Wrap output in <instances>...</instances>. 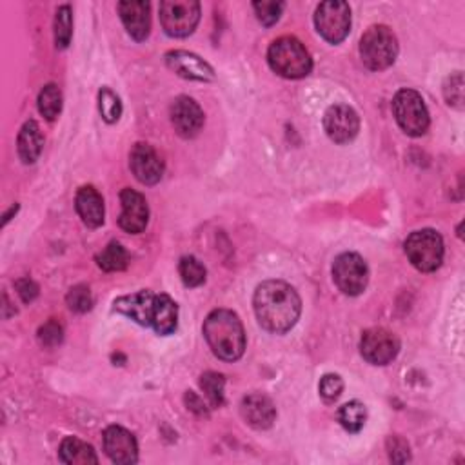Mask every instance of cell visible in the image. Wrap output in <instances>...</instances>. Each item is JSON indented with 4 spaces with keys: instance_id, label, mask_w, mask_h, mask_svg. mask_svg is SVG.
Wrapping results in <instances>:
<instances>
[{
    "instance_id": "obj_1",
    "label": "cell",
    "mask_w": 465,
    "mask_h": 465,
    "mask_svg": "<svg viewBox=\"0 0 465 465\" xmlns=\"http://www.w3.org/2000/svg\"><path fill=\"white\" fill-rule=\"evenodd\" d=\"M253 307L262 329L283 335L297 326L302 313V298L288 282L267 280L257 288Z\"/></svg>"
},
{
    "instance_id": "obj_2",
    "label": "cell",
    "mask_w": 465,
    "mask_h": 465,
    "mask_svg": "<svg viewBox=\"0 0 465 465\" xmlns=\"http://www.w3.org/2000/svg\"><path fill=\"white\" fill-rule=\"evenodd\" d=\"M204 338L213 354L224 362H236L245 351L242 320L229 309H214L204 322Z\"/></svg>"
},
{
    "instance_id": "obj_3",
    "label": "cell",
    "mask_w": 465,
    "mask_h": 465,
    "mask_svg": "<svg viewBox=\"0 0 465 465\" xmlns=\"http://www.w3.org/2000/svg\"><path fill=\"white\" fill-rule=\"evenodd\" d=\"M267 62L276 75L291 81L307 77L313 69L309 51L295 37L276 39L267 50Z\"/></svg>"
},
{
    "instance_id": "obj_4",
    "label": "cell",
    "mask_w": 465,
    "mask_h": 465,
    "mask_svg": "<svg viewBox=\"0 0 465 465\" xmlns=\"http://www.w3.org/2000/svg\"><path fill=\"white\" fill-rule=\"evenodd\" d=\"M360 57L368 69L384 71L399 57L397 35L387 26H371L360 41Z\"/></svg>"
},
{
    "instance_id": "obj_5",
    "label": "cell",
    "mask_w": 465,
    "mask_h": 465,
    "mask_svg": "<svg viewBox=\"0 0 465 465\" xmlns=\"http://www.w3.org/2000/svg\"><path fill=\"white\" fill-rule=\"evenodd\" d=\"M406 255L422 273H433L444 262V238L435 229H420L407 236Z\"/></svg>"
},
{
    "instance_id": "obj_6",
    "label": "cell",
    "mask_w": 465,
    "mask_h": 465,
    "mask_svg": "<svg viewBox=\"0 0 465 465\" xmlns=\"http://www.w3.org/2000/svg\"><path fill=\"white\" fill-rule=\"evenodd\" d=\"M200 22L197 0H164L160 3V24L173 39H186Z\"/></svg>"
},
{
    "instance_id": "obj_7",
    "label": "cell",
    "mask_w": 465,
    "mask_h": 465,
    "mask_svg": "<svg viewBox=\"0 0 465 465\" xmlns=\"http://www.w3.org/2000/svg\"><path fill=\"white\" fill-rule=\"evenodd\" d=\"M392 113L400 129L409 136H422L429 129V112L422 95L415 89H400L392 98Z\"/></svg>"
},
{
    "instance_id": "obj_8",
    "label": "cell",
    "mask_w": 465,
    "mask_h": 465,
    "mask_svg": "<svg viewBox=\"0 0 465 465\" xmlns=\"http://www.w3.org/2000/svg\"><path fill=\"white\" fill-rule=\"evenodd\" d=\"M316 31L329 44H340L351 31V8L342 0H328L316 8Z\"/></svg>"
},
{
    "instance_id": "obj_9",
    "label": "cell",
    "mask_w": 465,
    "mask_h": 465,
    "mask_svg": "<svg viewBox=\"0 0 465 465\" xmlns=\"http://www.w3.org/2000/svg\"><path fill=\"white\" fill-rule=\"evenodd\" d=\"M333 280L344 295H362L369 282V269L366 260L359 253L338 255L333 262Z\"/></svg>"
},
{
    "instance_id": "obj_10",
    "label": "cell",
    "mask_w": 465,
    "mask_h": 465,
    "mask_svg": "<svg viewBox=\"0 0 465 465\" xmlns=\"http://www.w3.org/2000/svg\"><path fill=\"white\" fill-rule=\"evenodd\" d=\"M360 353L366 362L373 366H387L400 353V340L395 333L384 328H373L362 335Z\"/></svg>"
},
{
    "instance_id": "obj_11",
    "label": "cell",
    "mask_w": 465,
    "mask_h": 465,
    "mask_svg": "<svg viewBox=\"0 0 465 465\" xmlns=\"http://www.w3.org/2000/svg\"><path fill=\"white\" fill-rule=\"evenodd\" d=\"M324 129L335 144H349L360 131V117L347 104L329 105L324 115Z\"/></svg>"
},
{
    "instance_id": "obj_12",
    "label": "cell",
    "mask_w": 465,
    "mask_h": 465,
    "mask_svg": "<svg viewBox=\"0 0 465 465\" xmlns=\"http://www.w3.org/2000/svg\"><path fill=\"white\" fill-rule=\"evenodd\" d=\"M129 167L136 181L144 186H155L164 176V160L153 146L138 142L129 153Z\"/></svg>"
},
{
    "instance_id": "obj_13",
    "label": "cell",
    "mask_w": 465,
    "mask_h": 465,
    "mask_svg": "<svg viewBox=\"0 0 465 465\" xmlns=\"http://www.w3.org/2000/svg\"><path fill=\"white\" fill-rule=\"evenodd\" d=\"M120 202H122V213L119 217V226L129 235H140L146 231L150 222V205L144 195L135 191V190H122L120 191Z\"/></svg>"
},
{
    "instance_id": "obj_14",
    "label": "cell",
    "mask_w": 465,
    "mask_h": 465,
    "mask_svg": "<svg viewBox=\"0 0 465 465\" xmlns=\"http://www.w3.org/2000/svg\"><path fill=\"white\" fill-rule=\"evenodd\" d=\"M204 112L191 97H178L171 104V124L178 136L195 138L204 128Z\"/></svg>"
},
{
    "instance_id": "obj_15",
    "label": "cell",
    "mask_w": 465,
    "mask_h": 465,
    "mask_svg": "<svg viewBox=\"0 0 465 465\" xmlns=\"http://www.w3.org/2000/svg\"><path fill=\"white\" fill-rule=\"evenodd\" d=\"M157 302H159V295L151 293L150 290H142L138 293L117 298L113 302V309L131 318L140 326L151 328L155 313H157Z\"/></svg>"
},
{
    "instance_id": "obj_16",
    "label": "cell",
    "mask_w": 465,
    "mask_h": 465,
    "mask_svg": "<svg viewBox=\"0 0 465 465\" xmlns=\"http://www.w3.org/2000/svg\"><path fill=\"white\" fill-rule=\"evenodd\" d=\"M166 64L171 71L178 77L188 79V81H197V82H213L217 79V74L214 69L198 55L184 51V50H176L166 53Z\"/></svg>"
},
{
    "instance_id": "obj_17",
    "label": "cell",
    "mask_w": 465,
    "mask_h": 465,
    "mask_svg": "<svg viewBox=\"0 0 465 465\" xmlns=\"http://www.w3.org/2000/svg\"><path fill=\"white\" fill-rule=\"evenodd\" d=\"M119 15L133 41L144 43L150 37V31H151L150 3H144V0H124V3H119Z\"/></svg>"
},
{
    "instance_id": "obj_18",
    "label": "cell",
    "mask_w": 465,
    "mask_h": 465,
    "mask_svg": "<svg viewBox=\"0 0 465 465\" xmlns=\"http://www.w3.org/2000/svg\"><path fill=\"white\" fill-rule=\"evenodd\" d=\"M104 451L112 461L120 465L136 463L138 460L136 438L120 425H110L104 431Z\"/></svg>"
},
{
    "instance_id": "obj_19",
    "label": "cell",
    "mask_w": 465,
    "mask_h": 465,
    "mask_svg": "<svg viewBox=\"0 0 465 465\" xmlns=\"http://www.w3.org/2000/svg\"><path fill=\"white\" fill-rule=\"evenodd\" d=\"M240 413L245 423L257 429V431H266L276 420V407L273 400L262 395V392H252V395L244 397Z\"/></svg>"
},
{
    "instance_id": "obj_20",
    "label": "cell",
    "mask_w": 465,
    "mask_h": 465,
    "mask_svg": "<svg viewBox=\"0 0 465 465\" xmlns=\"http://www.w3.org/2000/svg\"><path fill=\"white\" fill-rule=\"evenodd\" d=\"M75 207L79 217L88 228L97 229L104 224V217H105L104 198L93 186H84L79 190L75 198Z\"/></svg>"
},
{
    "instance_id": "obj_21",
    "label": "cell",
    "mask_w": 465,
    "mask_h": 465,
    "mask_svg": "<svg viewBox=\"0 0 465 465\" xmlns=\"http://www.w3.org/2000/svg\"><path fill=\"white\" fill-rule=\"evenodd\" d=\"M17 150L19 157L24 164H35L39 160L43 150H44V136L35 120H27L17 138Z\"/></svg>"
},
{
    "instance_id": "obj_22",
    "label": "cell",
    "mask_w": 465,
    "mask_h": 465,
    "mask_svg": "<svg viewBox=\"0 0 465 465\" xmlns=\"http://www.w3.org/2000/svg\"><path fill=\"white\" fill-rule=\"evenodd\" d=\"M58 458L62 463H67V465L98 463V456L95 449L77 437H67L62 440L60 449H58Z\"/></svg>"
},
{
    "instance_id": "obj_23",
    "label": "cell",
    "mask_w": 465,
    "mask_h": 465,
    "mask_svg": "<svg viewBox=\"0 0 465 465\" xmlns=\"http://www.w3.org/2000/svg\"><path fill=\"white\" fill-rule=\"evenodd\" d=\"M178 326V306L169 295H159L157 313L153 318V329L160 337L173 335Z\"/></svg>"
},
{
    "instance_id": "obj_24",
    "label": "cell",
    "mask_w": 465,
    "mask_h": 465,
    "mask_svg": "<svg viewBox=\"0 0 465 465\" xmlns=\"http://www.w3.org/2000/svg\"><path fill=\"white\" fill-rule=\"evenodd\" d=\"M97 264L105 273L124 271L129 264V253L126 252V247L122 244L110 242L104 247V252L97 255Z\"/></svg>"
},
{
    "instance_id": "obj_25",
    "label": "cell",
    "mask_w": 465,
    "mask_h": 465,
    "mask_svg": "<svg viewBox=\"0 0 465 465\" xmlns=\"http://www.w3.org/2000/svg\"><path fill=\"white\" fill-rule=\"evenodd\" d=\"M368 420V409L362 402L353 400L338 409V422L349 433H360Z\"/></svg>"
},
{
    "instance_id": "obj_26",
    "label": "cell",
    "mask_w": 465,
    "mask_h": 465,
    "mask_svg": "<svg viewBox=\"0 0 465 465\" xmlns=\"http://www.w3.org/2000/svg\"><path fill=\"white\" fill-rule=\"evenodd\" d=\"M200 387L204 391L205 399L209 400L211 407H222L224 406V387H226V378L224 375L219 373H204L200 376Z\"/></svg>"
},
{
    "instance_id": "obj_27",
    "label": "cell",
    "mask_w": 465,
    "mask_h": 465,
    "mask_svg": "<svg viewBox=\"0 0 465 465\" xmlns=\"http://www.w3.org/2000/svg\"><path fill=\"white\" fill-rule=\"evenodd\" d=\"M39 112L50 122H53L60 115V112H62V91L58 89V86L48 84L43 88V91L39 95Z\"/></svg>"
},
{
    "instance_id": "obj_28",
    "label": "cell",
    "mask_w": 465,
    "mask_h": 465,
    "mask_svg": "<svg viewBox=\"0 0 465 465\" xmlns=\"http://www.w3.org/2000/svg\"><path fill=\"white\" fill-rule=\"evenodd\" d=\"M71 35H74V13H71V6L64 4L55 15V44L58 50H66L69 46Z\"/></svg>"
},
{
    "instance_id": "obj_29",
    "label": "cell",
    "mask_w": 465,
    "mask_h": 465,
    "mask_svg": "<svg viewBox=\"0 0 465 465\" xmlns=\"http://www.w3.org/2000/svg\"><path fill=\"white\" fill-rule=\"evenodd\" d=\"M98 112L107 124L119 122L122 115V102L117 93H113L110 88H102L98 91Z\"/></svg>"
},
{
    "instance_id": "obj_30",
    "label": "cell",
    "mask_w": 465,
    "mask_h": 465,
    "mask_svg": "<svg viewBox=\"0 0 465 465\" xmlns=\"http://www.w3.org/2000/svg\"><path fill=\"white\" fill-rule=\"evenodd\" d=\"M178 273H181L186 288H198V285L205 282L207 276L204 264L195 257H184L181 264H178Z\"/></svg>"
},
{
    "instance_id": "obj_31",
    "label": "cell",
    "mask_w": 465,
    "mask_h": 465,
    "mask_svg": "<svg viewBox=\"0 0 465 465\" xmlns=\"http://www.w3.org/2000/svg\"><path fill=\"white\" fill-rule=\"evenodd\" d=\"M67 307L75 313H88L93 307V295L89 291L88 285L79 283L75 288H71L67 297H66Z\"/></svg>"
},
{
    "instance_id": "obj_32",
    "label": "cell",
    "mask_w": 465,
    "mask_h": 465,
    "mask_svg": "<svg viewBox=\"0 0 465 465\" xmlns=\"http://www.w3.org/2000/svg\"><path fill=\"white\" fill-rule=\"evenodd\" d=\"M444 97L446 102L454 107V110H463V74L456 71L451 77H447L444 84Z\"/></svg>"
},
{
    "instance_id": "obj_33",
    "label": "cell",
    "mask_w": 465,
    "mask_h": 465,
    "mask_svg": "<svg viewBox=\"0 0 465 465\" xmlns=\"http://www.w3.org/2000/svg\"><path fill=\"white\" fill-rule=\"evenodd\" d=\"M283 8H285L283 3H253V10L257 13V19L266 27H271L280 20Z\"/></svg>"
},
{
    "instance_id": "obj_34",
    "label": "cell",
    "mask_w": 465,
    "mask_h": 465,
    "mask_svg": "<svg viewBox=\"0 0 465 465\" xmlns=\"http://www.w3.org/2000/svg\"><path fill=\"white\" fill-rule=\"evenodd\" d=\"M318 391H320V397L328 400V402H333L337 400L342 391H344V380L338 376V375H326L322 376L320 380V385H318Z\"/></svg>"
},
{
    "instance_id": "obj_35",
    "label": "cell",
    "mask_w": 465,
    "mask_h": 465,
    "mask_svg": "<svg viewBox=\"0 0 465 465\" xmlns=\"http://www.w3.org/2000/svg\"><path fill=\"white\" fill-rule=\"evenodd\" d=\"M64 340V329L57 320H50L39 329V342L44 347H57Z\"/></svg>"
},
{
    "instance_id": "obj_36",
    "label": "cell",
    "mask_w": 465,
    "mask_h": 465,
    "mask_svg": "<svg viewBox=\"0 0 465 465\" xmlns=\"http://www.w3.org/2000/svg\"><path fill=\"white\" fill-rule=\"evenodd\" d=\"M387 453H389V460L395 463H406L411 460L409 444L399 437H391L387 440Z\"/></svg>"
},
{
    "instance_id": "obj_37",
    "label": "cell",
    "mask_w": 465,
    "mask_h": 465,
    "mask_svg": "<svg viewBox=\"0 0 465 465\" xmlns=\"http://www.w3.org/2000/svg\"><path fill=\"white\" fill-rule=\"evenodd\" d=\"M15 288L19 297L24 304H31L35 298L39 297V285L35 283L31 278H20L15 282Z\"/></svg>"
},
{
    "instance_id": "obj_38",
    "label": "cell",
    "mask_w": 465,
    "mask_h": 465,
    "mask_svg": "<svg viewBox=\"0 0 465 465\" xmlns=\"http://www.w3.org/2000/svg\"><path fill=\"white\" fill-rule=\"evenodd\" d=\"M184 400H186V406H188V409L190 411H193V413H197L198 416H207L209 413H207V409H205V404L195 395V392L193 391H188L186 392V397H184Z\"/></svg>"
},
{
    "instance_id": "obj_39",
    "label": "cell",
    "mask_w": 465,
    "mask_h": 465,
    "mask_svg": "<svg viewBox=\"0 0 465 465\" xmlns=\"http://www.w3.org/2000/svg\"><path fill=\"white\" fill-rule=\"evenodd\" d=\"M17 211H19V205L15 204V205H13V207H12V209H10V211L4 214V221H3V222H4V226H6V224L12 221V217H13V214H15Z\"/></svg>"
}]
</instances>
